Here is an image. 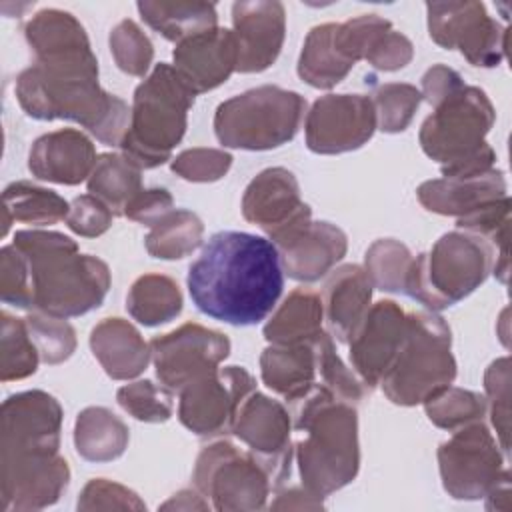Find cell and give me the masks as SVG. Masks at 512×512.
Here are the masks:
<instances>
[{
	"label": "cell",
	"instance_id": "obj_20",
	"mask_svg": "<svg viewBox=\"0 0 512 512\" xmlns=\"http://www.w3.org/2000/svg\"><path fill=\"white\" fill-rule=\"evenodd\" d=\"M410 330V312L394 300L370 306L364 322L350 338V364L362 384L370 390L380 384L402 348Z\"/></svg>",
	"mask_w": 512,
	"mask_h": 512
},
{
	"label": "cell",
	"instance_id": "obj_15",
	"mask_svg": "<svg viewBox=\"0 0 512 512\" xmlns=\"http://www.w3.org/2000/svg\"><path fill=\"white\" fill-rule=\"evenodd\" d=\"M290 428L292 416L284 404L258 390L242 400L232 424V434L240 438L248 446V452L266 468L272 488H280L292 472L294 448Z\"/></svg>",
	"mask_w": 512,
	"mask_h": 512
},
{
	"label": "cell",
	"instance_id": "obj_50",
	"mask_svg": "<svg viewBox=\"0 0 512 512\" xmlns=\"http://www.w3.org/2000/svg\"><path fill=\"white\" fill-rule=\"evenodd\" d=\"M114 220V212L104 204L100 198L92 194L76 196L70 202V210L66 216L68 228L84 238H96L102 236Z\"/></svg>",
	"mask_w": 512,
	"mask_h": 512
},
{
	"label": "cell",
	"instance_id": "obj_28",
	"mask_svg": "<svg viewBox=\"0 0 512 512\" xmlns=\"http://www.w3.org/2000/svg\"><path fill=\"white\" fill-rule=\"evenodd\" d=\"M260 374L262 382L290 404L304 398L318 382L312 344H270L260 354Z\"/></svg>",
	"mask_w": 512,
	"mask_h": 512
},
{
	"label": "cell",
	"instance_id": "obj_42",
	"mask_svg": "<svg viewBox=\"0 0 512 512\" xmlns=\"http://www.w3.org/2000/svg\"><path fill=\"white\" fill-rule=\"evenodd\" d=\"M372 102L376 110V126L382 132L396 134L406 130L412 122L422 102V94L412 84L388 82L376 88Z\"/></svg>",
	"mask_w": 512,
	"mask_h": 512
},
{
	"label": "cell",
	"instance_id": "obj_22",
	"mask_svg": "<svg viewBox=\"0 0 512 512\" xmlns=\"http://www.w3.org/2000/svg\"><path fill=\"white\" fill-rule=\"evenodd\" d=\"M274 246L288 278L298 282H316L346 256L348 238L330 222L308 220L274 242Z\"/></svg>",
	"mask_w": 512,
	"mask_h": 512
},
{
	"label": "cell",
	"instance_id": "obj_47",
	"mask_svg": "<svg viewBox=\"0 0 512 512\" xmlns=\"http://www.w3.org/2000/svg\"><path fill=\"white\" fill-rule=\"evenodd\" d=\"M232 154L220 148H188L172 158V172L188 182H216L228 174Z\"/></svg>",
	"mask_w": 512,
	"mask_h": 512
},
{
	"label": "cell",
	"instance_id": "obj_29",
	"mask_svg": "<svg viewBox=\"0 0 512 512\" xmlns=\"http://www.w3.org/2000/svg\"><path fill=\"white\" fill-rule=\"evenodd\" d=\"M24 36L34 60H60L92 52L84 26L58 8L36 12L24 26Z\"/></svg>",
	"mask_w": 512,
	"mask_h": 512
},
{
	"label": "cell",
	"instance_id": "obj_23",
	"mask_svg": "<svg viewBox=\"0 0 512 512\" xmlns=\"http://www.w3.org/2000/svg\"><path fill=\"white\" fill-rule=\"evenodd\" d=\"M174 68L194 90L202 94L224 84L238 66V46L232 30L212 28L176 44Z\"/></svg>",
	"mask_w": 512,
	"mask_h": 512
},
{
	"label": "cell",
	"instance_id": "obj_3",
	"mask_svg": "<svg viewBox=\"0 0 512 512\" xmlns=\"http://www.w3.org/2000/svg\"><path fill=\"white\" fill-rule=\"evenodd\" d=\"M26 258L32 282V310L74 318L98 308L112 284L110 268L78 244L52 230H18L12 242Z\"/></svg>",
	"mask_w": 512,
	"mask_h": 512
},
{
	"label": "cell",
	"instance_id": "obj_24",
	"mask_svg": "<svg viewBox=\"0 0 512 512\" xmlns=\"http://www.w3.org/2000/svg\"><path fill=\"white\" fill-rule=\"evenodd\" d=\"M96 160V148L84 132L62 128L34 140L28 154V170L38 180L76 186L90 178Z\"/></svg>",
	"mask_w": 512,
	"mask_h": 512
},
{
	"label": "cell",
	"instance_id": "obj_35",
	"mask_svg": "<svg viewBox=\"0 0 512 512\" xmlns=\"http://www.w3.org/2000/svg\"><path fill=\"white\" fill-rule=\"evenodd\" d=\"M182 292L178 282L166 274L140 276L128 296V314L144 326H160L174 320L182 312Z\"/></svg>",
	"mask_w": 512,
	"mask_h": 512
},
{
	"label": "cell",
	"instance_id": "obj_52",
	"mask_svg": "<svg viewBox=\"0 0 512 512\" xmlns=\"http://www.w3.org/2000/svg\"><path fill=\"white\" fill-rule=\"evenodd\" d=\"M174 206L172 194L166 188H142L124 208V214L128 220L154 226L158 220H162Z\"/></svg>",
	"mask_w": 512,
	"mask_h": 512
},
{
	"label": "cell",
	"instance_id": "obj_27",
	"mask_svg": "<svg viewBox=\"0 0 512 512\" xmlns=\"http://www.w3.org/2000/svg\"><path fill=\"white\" fill-rule=\"evenodd\" d=\"M90 348L112 380L140 376L150 360V344L124 318H104L90 332Z\"/></svg>",
	"mask_w": 512,
	"mask_h": 512
},
{
	"label": "cell",
	"instance_id": "obj_13",
	"mask_svg": "<svg viewBox=\"0 0 512 512\" xmlns=\"http://www.w3.org/2000/svg\"><path fill=\"white\" fill-rule=\"evenodd\" d=\"M254 390L256 382L242 366L218 368L178 392V420L202 438L228 434L242 400Z\"/></svg>",
	"mask_w": 512,
	"mask_h": 512
},
{
	"label": "cell",
	"instance_id": "obj_37",
	"mask_svg": "<svg viewBox=\"0 0 512 512\" xmlns=\"http://www.w3.org/2000/svg\"><path fill=\"white\" fill-rule=\"evenodd\" d=\"M204 236L202 220L184 208L170 210L162 220L150 226L144 246L152 258L180 260L192 254Z\"/></svg>",
	"mask_w": 512,
	"mask_h": 512
},
{
	"label": "cell",
	"instance_id": "obj_33",
	"mask_svg": "<svg viewBox=\"0 0 512 512\" xmlns=\"http://www.w3.org/2000/svg\"><path fill=\"white\" fill-rule=\"evenodd\" d=\"M140 18L170 42H182L216 28L218 12L212 2H138Z\"/></svg>",
	"mask_w": 512,
	"mask_h": 512
},
{
	"label": "cell",
	"instance_id": "obj_43",
	"mask_svg": "<svg viewBox=\"0 0 512 512\" xmlns=\"http://www.w3.org/2000/svg\"><path fill=\"white\" fill-rule=\"evenodd\" d=\"M116 400L124 412L140 422H166L174 412L172 392L166 386H156L152 380H136L118 388Z\"/></svg>",
	"mask_w": 512,
	"mask_h": 512
},
{
	"label": "cell",
	"instance_id": "obj_12",
	"mask_svg": "<svg viewBox=\"0 0 512 512\" xmlns=\"http://www.w3.org/2000/svg\"><path fill=\"white\" fill-rule=\"evenodd\" d=\"M428 34L446 48L460 50L472 64L498 66L506 52V28L488 16L482 2H428Z\"/></svg>",
	"mask_w": 512,
	"mask_h": 512
},
{
	"label": "cell",
	"instance_id": "obj_31",
	"mask_svg": "<svg viewBox=\"0 0 512 512\" xmlns=\"http://www.w3.org/2000/svg\"><path fill=\"white\" fill-rule=\"evenodd\" d=\"M322 320L320 294L310 288H296L266 322L264 338L278 346L312 344L324 332Z\"/></svg>",
	"mask_w": 512,
	"mask_h": 512
},
{
	"label": "cell",
	"instance_id": "obj_36",
	"mask_svg": "<svg viewBox=\"0 0 512 512\" xmlns=\"http://www.w3.org/2000/svg\"><path fill=\"white\" fill-rule=\"evenodd\" d=\"M142 170L124 154L104 152L88 178V192L100 198L114 216H122L126 204L142 190Z\"/></svg>",
	"mask_w": 512,
	"mask_h": 512
},
{
	"label": "cell",
	"instance_id": "obj_5",
	"mask_svg": "<svg viewBox=\"0 0 512 512\" xmlns=\"http://www.w3.org/2000/svg\"><path fill=\"white\" fill-rule=\"evenodd\" d=\"M494 120L486 92L464 84L422 122L418 140L424 154L440 164L444 178L482 174L496 164V154L484 140Z\"/></svg>",
	"mask_w": 512,
	"mask_h": 512
},
{
	"label": "cell",
	"instance_id": "obj_38",
	"mask_svg": "<svg viewBox=\"0 0 512 512\" xmlns=\"http://www.w3.org/2000/svg\"><path fill=\"white\" fill-rule=\"evenodd\" d=\"M424 410L434 426L454 432L468 424L484 422L488 404L482 394L450 384L432 394L424 402Z\"/></svg>",
	"mask_w": 512,
	"mask_h": 512
},
{
	"label": "cell",
	"instance_id": "obj_2",
	"mask_svg": "<svg viewBox=\"0 0 512 512\" xmlns=\"http://www.w3.org/2000/svg\"><path fill=\"white\" fill-rule=\"evenodd\" d=\"M16 98L30 118L78 122L106 146H120L130 126L128 104L98 84L94 52L34 62L18 74Z\"/></svg>",
	"mask_w": 512,
	"mask_h": 512
},
{
	"label": "cell",
	"instance_id": "obj_16",
	"mask_svg": "<svg viewBox=\"0 0 512 512\" xmlns=\"http://www.w3.org/2000/svg\"><path fill=\"white\" fill-rule=\"evenodd\" d=\"M376 130L374 102L366 94H326L306 114V146L316 154H342L364 146Z\"/></svg>",
	"mask_w": 512,
	"mask_h": 512
},
{
	"label": "cell",
	"instance_id": "obj_53",
	"mask_svg": "<svg viewBox=\"0 0 512 512\" xmlns=\"http://www.w3.org/2000/svg\"><path fill=\"white\" fill-rule=\"evenodd\" d=\"M462 86H464V80L456 70H452L444 64H436V66L428 68L426 74L422 76L420 94H422V100H426L432 108H436L440 102L450 98Z\"/></svg>",
	"mask_w": 512,
	"mask_h": 512
},
{
	"label": "cell",
	"instance_id": "obj_9",
	"mask_svg": "<svg viewBox=\"0 0 512 512\" xmlns=\"http://www.w3.org/2000/svg\"><path fill=\"white\" fill-rule=\"evenodd\" d=\"M304 112V96L264 84L224 100L214 114V132L226 148L272 150L296 136Z\"/></svg>",
	"mask_w": 512,
	"mask_h": 512
},
{
	"label": "cell",
	"instance_id": "obj_56",
	"mask_svg": "<svg viewBox=\"0 0 512 512\" xmlns=\"http://www.w3.org/2000/svg\"><path fill=\"white\" fill-rule=\"evenodd\" d=\"M484 498H486L488 510H510L512 500H510V472L508 470Z\"/></svg>",
	"mask_w": 512,
	"mask_h": 512
},
{
	"label": "cell",
	"instance_id": "obj_18",
	"mask_svg": "<svg viewBox=\"0 0 512 512\" xmlns=\"http://www.w3.org/2000/svg\"><path fill=\"white\" fill-rule=\"evenodd\" d=\"M70 468L60 452L0 456L2 510H42L68 488Z\"/></svg>",
	"mask_w": 512,
	"mask_h": 512
},
{
	"label": "cell",
	"instance_id": "obj_11",
	"mask_svg": "<svg viewBox=\"0 0 512 512\" xmlns=\"http://www.w3.org/2000/svg\"><path fill=\"white\" fill-rule=\"evenodd\" d=\"M444 490L456 500H480L504 476V456L484 422L454 430L438 448Z\"/></svg>",
	"mask_w": 512,
	"mask_h": 512
},
{
	"label": "cell",
	"instance_id": "obj_54",
	"mask_svg": "<svg viewBox=\"0 0 512 512\" xmlns=\"http://www.w3.org/2000/svg\"><path fill=\"white\" fill-rule=\"evenodd\" d=\"M272 510H318L324 508L322 498L310 494L302 488H286L276 494V500L270 504Z\"/></svg>",
	"mask_w": 512,
	"mask_h": 512
},
{
	"label": "cell",
	"instance_id": "obj_41",
	"mask_svg": "<svg viewBox=\"0 0 512 512\" xmlns=\"http://www.w3.org/2000/svg\"><path fill=\"white\" fill-rule=\"evenodd\" d=\"M312 348H314V356H316L318 384L326 386L338 400H344V402L356 406L364 398L366 386L356 376V372L350 370L340 360V356L336 354L332 336L322 332L312 342Z\"/></svg>",
	"mask_w": 512,
	"mask_h": 512
},
{
	"label": "cell",
	"instance_id": "obj_34",
	"mask_svg": "<svg viewBox=\"0 0 512 512\" xmlns=\"http://www.w3.org/2000/svg\"><path fill=\"white\" fill-rule=\"evenodd\" d=\"M2 234H8L12 222H24L32 226H50L66 220L70 204L54 190L36 186L26 180L12 182L2 194Z\"/></svg>",
	"mask_w": 512,
	"mask_h": 512
},
{
	"label": "cell",
	"instance_id": "obj_40",
	"mask_svg": "<svg viewBox=\"0 0 512 512\" xmlns=\"http://www.w3.org/2000/svg\"><path fill=\"white\" fill-rule=\"evenodd\" d=\"M412 254L406 244L394 238L376 240L364 256V270L374 288L384 292H404Z\"/></svg>",
	"mask_w": 512,
	"mask_h": 512
},
{
	"label": "cell",
	"instance_id": "obj_25",
	"mask_svg": "<svg viewBox=\"0 0 512 512\" xmlns=\"http://www.w3.org/2000/svg\"><path fill=\"white\" fill-rule=\"evenodd\" d=\"M372 288L366 270L358 264H344L330 272L320 298L332 338L350 342L370 310Z\"/></svg>",
	"mask_w": 512,
	"mask_h": 512
},
{
	"label": "cell",
	"instance_id": "obj_51",
	"mask_svg": "<svg viewBox=\"0 0 512 512\" xmlns=\"http://www.w3.org/2000/svg\"><path fill=\"white\" fill-rule=\"evenodd\" d=\"M414 56L412 42L398 30H386L370 48L366 60L382 72H396L410 64Z\"/></svg>",
	"mask_w": 512,
	"mask_h": 512
},
{
	"label": "cell",
	"instance_id": "obj_45",
	"mask_svg": "<svg viewBox=\"0 0 512 512\" xmlns=\"http://www.w3.org/2000/svg\"><path fill=\"white\" fill-rule=\"evenodd\" d=\"M24 320L42 362L60 364L74 354L76 332L66 322V318H54L40 312H30Z\"/></svg>",
	"mask_w": 512,
	"mask_h": 512
},
{
	"label": "cell",
	"instance_id": "obj_1",
	"mask_svg": "<svg viewBox=\"0 0 512 512\" xmlns=\"http://www.w3.org/2000/svg\"><path fill=\"white\" fill-rule=\"evenodd\" d=\"M186 284L202 314L232 326H254L274 310L284 270L268 238L222 230L190 264Z\"/></svg>",
	"mask_w": 512,
	"mask_h": 512
},
{
	"label": "cell",
	"instance_id": "obj_39",
	"mask_svg": "<svg viewBox=\"0 0 512 512\" xmlns=\"http://www.w3.org/2000/svg\"><path fill=\"white\" fill-rule=\"evenodd\" d=\"M0 378L2 382L22 380L36 372L38 368V348L28 332L26 320L8 314H0Z\"/></svg>",
	"mask_w": 512,
	"mask_h": 512
},
{
	"label": "cell",
	"instance_id": "obj_49",
	"mask_svg": "<svg viewBox=\"0 0 512 512\" xmlns=\"http://www.w3.org/2000/svg\"><path fill=\"white\" fill-rule=\"evenodd\" d=\"M76 508L78 510H146V504L130 488L118 482H110L106 478H94L84 486Z\"/></svg>",
	"mask_w": 512,
	"mask_h": 512
},
{
	"label": "cell",
	"instance_id": "obj_4",
	"mask_svg": "<svg viewBox=\"0 0 512 512\" xmlns=\"http://www.w3.org/2000/svg\"><path fill=\"white\" fill-rule=\"evenodd\" d=\"M292 406L294 428L302 432L294 446L302 486L326 498L350 484L360 468L356 406L338 400L318 382Z\"/></svg>",
	"mask_w": 512,
	"mask_h": 512
},
{
	"label": "cell",
	"instance_id": "obj_44",
	"mask_svg": "<svg viewBox=\"0 0 512 512\" xmlns=\"http://www.w3.org/2000/svg\"><path fill=\"white\" fill-rule=\"evenodd\" d=\"M110 52L116 66L130 76L142 78L154 60V46L142 28L126 18L118 22L110 32Z\"/></svg>",
	"mask_w": 512,
	"mask_h": 512
},
{
	"label": "cell",
	"instance_id": "obj_48",
	"mask_svg": "<svg viewBox=\"0 0 512 512\" xmlns=\"http://www.w3.org/2000/svg\"><path fill=\"white\" fill-rule=\"evenodd\" d=\"M0 298L4 304L32 310V282L28 262L14 244L0 250Z\"/></svg>",
	"mask_w": 512,
	"mask_h": 512
},
{
	"label": "cell",
	"instance_id": "obj_8",
	"mask_svg": "<svg viewBox=\"0 0 512 512\" xmlns=\"http://www.w3.org/2000/svg\"><path fill=\"white\" fill-rule=\"evenodd\" d=\"M454 378L450 326L432 310L410 312L408 336L380 380L384 394L398 406H416L450 386Z\"/></svg>",
	"mask_w": 512,
	"mask_h": 512
},
{
	"label": "cell",
	"instance_id": "obj_19",
	"mask_svg": "<svg viewBox=\"0 0 512 512\" xmlns=\"http://www.w3.org/2000/svg\"><path fill=\"white\" fill-rule=\"evenodd\" d=\"M242 216L260 226L274 244L298 226L312 220V210L300 198L296 176L282 166L262 170L246 186Z\"/></svg>",
	"mask_w": 512,
	"mask_h": 512
},
{
	"label": "cell",
	"instance_id": "obj_32",
	"mask_svg": "<svg viewBox=\"0 0 512 512\" xmlns=\"http://www.w3.org/2000/svg\"><path fill=\"white\" fill-rule=\"evenodd\" d=\"M128 426L104 406L84 408L74 424L76 452L88 462H110L128 448Z\"/></svg>",
	"mask_w": 512,
	"mask_h": 512
},
{
	"label": "cell",
	"instance_id": "obj_14",
	"mask_svg": "<svg viewBox=\"0 0 512 512\" xmlns=\"http://www.w3.org/2000/svg\"><path fill=\"white\" fill-rule=\"evenodd\" d=\"M156 376L170 392L212 374L230 354V340L218 330L186 322L180 328L150 340Z\"/></svg>",
	"mask_w": 512,
	"mask_h": 512
},
{
	"label": "cell",
	"instance_id": "obj_55",
	"mask_svg": "<svg viewBox=\"0 0 512 512\" xmlns=\"http://www.w3.org/2000/svg\"><path fill=\"white\" fill-rule=\"evenodd\" d=\"M212 504L194 488V490H180L170 500H166L160 510H208Z\"/></svg>",
	"mask_w": 512,
	"mask_h": 512
},
{
	"label": "cell",
	"instance_id": "obj_21",
	"mask_svg": "<svg viewBox=\"0 0 512 512\" xmlns=\"http://www.w3.org/2000/svg\"><path fill=\"white\" fill-rule=\"evenodd\" d=\"M232 26L238 46L236 72H264L276 62L286 36V10L282 2H234Z\"/></svg>",
	"mask_w": 512,
	"mask_h": 512
},
{
	"label": "cell",
	"instance_id": "obj_7",
	"mask_svg": "<svg viewBox=\"0 0 512 512\" xmlns=\"http://www.w3.org/2000/svg\"><path fill=\"white\" fill-rule=\"evenodd\" d=\"M490 272V248L480 238L454 230L440 236L430 252L412 258L404 294L438 312L472 294Z\"/></svg>",
	"mask_w": 512,
	"mask_h": 512
},
{
	"label": "cell",
	"instance_id": "obj_6",
	"mask_svg": "<svg viewBox=\"0 0 512 512\" xmlns=\"http://www.w3.org/2000/svg\"><path fill=\"white\" fill-rule=\"evenodd\" d=\"M194 90L166 62L154 66L150 76L134 90L130 126L120 142L122 154L140 170L162 166L184 138Z\"/></svg>",
	"mask_w": 512,
	"mask_h": 512
},
{
	"label": "cell",
	"instance_id": "obj_46",
	"mask_svg": "<svg viewBox=\"0 0 512 512\" xmlns=\"http://www.w3.org/2000/svg\"><path fill=\"white\" fill-rule=\"evenodd\" d=\"M484 390L486 404L490 410L492 426L496 428L498 444L504 452H508L510 442V360L502 356L494 360L484 374Z\"/></svg>",
	"mask_w": 512,
	"mask_h": 512
},
{
	"label": "cell",
	"instance_id": "obj_30",
	"mask_svg": "<svg viewBox=\"0 0 512 512\" xmlns=\"http://www.w3.org/2000/svg\"><path fill=\"white\" fill-rule=\"evenodd\" d=\"M354 62L344 54L338 42V22L314 26L302 46L298 58V76L320 90H330L340 84Z\"/></svg>",
	"mask_w": 512,
	"mask_h": 512
},
{
	"label": "cell",
	"instance_id": "obj_26",
	"mask_svg": "<svg viewBox=\"0 0 512 512\" xmlns=\"http://www.w3.org/2000/svg\"><path fill=\"white\" fill-rule=\"evenodd\" d=\"M418 202L436 214L442 216H464L478 206L498 200L506 194L504 172L496 166L474 176L458 178H436L426 180L416 190Z\"/></svg>",
	"mask_w": 512,
	"mask_h": 512
},
{
	"label": "cell",
	"instance_id": "obj_17",
	"mask_svg": "<svg viewBox=\"0 0 512 512\" xmlns=\"http://www.w3.org/2000/svg\"><path fill=\"white\" fill-rule=\"evenodd\" d=\"M62 406L44 390H26L2 402L0 456L58 452Z\"/></svg>",
	"mask_w": 512,
	"mask_h": 512
},
{
	"label": "cell",
	"instance_id": "obj_10",
	"mask_svg": "<svg viewBox=\"0 0 512 512\" xmlns=\"http://www.w3.org/2000/svg\"><path fill=\"white\" fill-rule=\"evenodd\" d=\"M194 488L220 512H248L266 508L272 480L252 452L238 450L228 440H218L200 450Z\"/></svg>",
	"mask_w": 512,
	"mask_h": 512
}]
</instances>
